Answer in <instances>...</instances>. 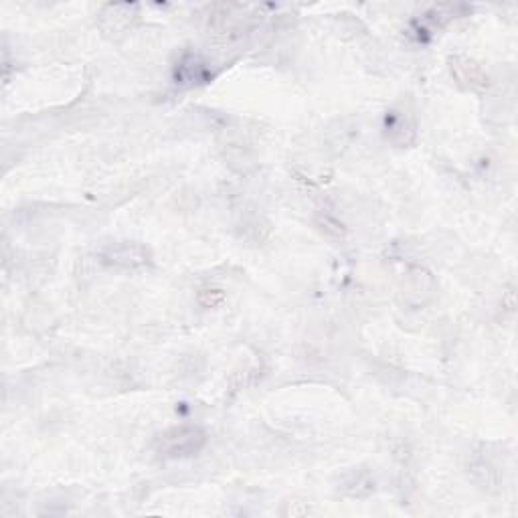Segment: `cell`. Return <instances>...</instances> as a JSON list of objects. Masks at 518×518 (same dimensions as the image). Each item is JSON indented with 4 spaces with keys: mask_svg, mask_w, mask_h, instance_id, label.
<instances>
[{
    "mask_svg": "<svg viewBox=\"0 0 518 518\" xmlns=\"http://www.w3.org/2000/svg\"><path fill=\"white\" fill-rule=\"evenodd\" d=\"M207 444L205 431L197 425L172 427L158 438V452L166 458H189L203 450Z\"/></svg>",
    "mask_w": 518,
    "mask_h": 518,
    "instance_id": "cell-1",
    "label": "cell"
}]
</instances>
